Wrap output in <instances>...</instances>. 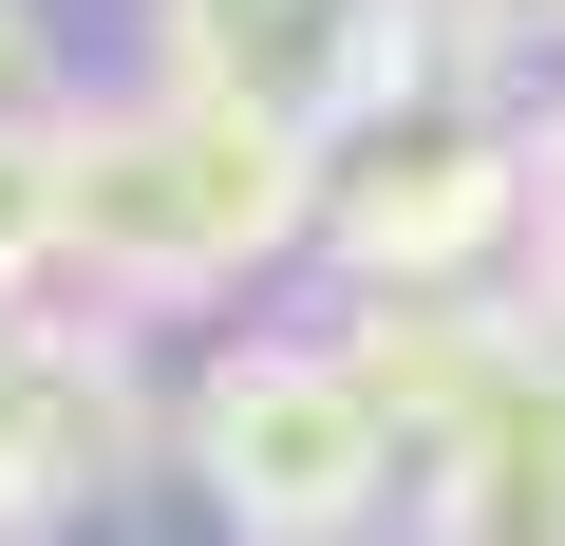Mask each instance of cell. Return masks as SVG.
I'll list each match as a JSON object with an SVG mask.
<instances>
[{
    "mask_svg": "<svg viewBox=\"0 0 565 546\" xmlns=\"http://www.w3.org/2000/svg\"><path fill=\"white\" fill-rule=\"evenodd\" d=\"M434 546H565V358L527 340V377L434 452Z\"/></svg>",
    "mask_w": 565,
    "mask_h": 546,
    "instance_id": "obj_5",
    "label": "cell"
},
{
    "mask_svg": "<svg viewBox=\"0 0 565 546\" xmlns=\"http://www.w3.org/2000/svg\"><path fill=\"white\" fill-rule=\"evenodd\" d=\"M0 527H20V321H0Z\"/></svg>",
    "mask_w": 565,
    "mask_h": 546,
    "instance_id": "obj_10",
    "label": "cell"
},
{
    "mask_svg": "<svg viewBox=\"0 0 565 546\" xmlns=\"http://www.w3.org/2000/svg\"><path fill=\"white\" fill-rule=\"evenodd\" d=\"M527 226H565V95L527 114Z\"/></svg>",
    "mask_w": 565,
    "mask_h": 546,
    "instance_id": "obj_9",
    "label": "cell"
},
{
    "mask_svg": "<svg viewBox=\"0 0 565 546\" xmlns=\"http://www.w3.org/2000/svg\"><path fill=\"white\" fill-rule=\"evenodd\" d=\"M170 433H189V471L245 546H359L377 471H396V415L340 377V340H226Z\"/></svg>",
    "mask_w": 565,
    "mask_h": 546,
    "instance_id": "obj_3",
    "label": "cell"
},
{
    "mask_svg": "<svg viewBox=\"0 0 565 546\" xmlns=\"http://www.w3.org/2000/svg\"><path fill=\"white\" fill-rule=\"evenodd\" d=\"M0 132H57V57H39V0H0Z\"/></svg>",
    "mask_w": 565,
    "mask_h": 546,
    "instance_id": "obj_8",
    "label": "cell"
},
{
    "mask_svg": "<svg viewBox=\"0 0 565 546\" xmlns=\"http://www.w3.org/2000/svg\"><path fill=\"white\" fill-rule=\"evenodd\" d=\"M57 283V132H0V321Z\"/></svg>",
    "mask_w": 565,
    "mask_h": 546,
    "instance_id": "obj_7",
    "label": "cell"
},
{
    "mask_svg": "<svg viewBox=\"0 0 565 546\" xmlns=\"http://www.w3.org/2000/svg\"><path fill=\"white\" fill-rule=\"evenodd\" d=\"M527 340L565 358V226H546V264H527Z\"/></svg>",
    "mask_w": 565,
    "mask_h": 546,
    "instance_id": "obj_11",
    "label": "cell"
},
{
    "mask_svg": "<svg viewBox=\"0 0 565 546\" xmlns=\"http://www.w3.org/2000/svg\"><path fill=\"white\" fill-rule=\"evenodd\" d=\"M151 20H170V95L264 114V132H302V151H340L434 57V0H151Z\"/></svg>",
    "mask_w": 565,
    "mask_h": 546,
    "instance_id": "obj_4",
    "label": "cell"
},
{
    "mask_svg": "<svg viewBox=\"0 0 565 546\" xmlns=\"http://www.w3.org/2000/svg\"><path fill=\"white\" fill-rule=\"evenodd\" d=\"M321 245V151L264 132V114H207V95H151V114H57V264L114 302H207L245 264Z\"/></svg>",
    "mask_w": 565,
    "mask_h": 546,
    "instance_id": "obj_1",
    "label": "cell"
},
{
    "mask_svg": "<svg viewBox=\"0 0 565 546\" xmlns=\"http://www.w3.org/2000/svg\"><path fill=\"white\" fill-rule=\"evenodd\" d=\"M132 433H151V396H132L114 340H20V527L76 508V490H114Z\"/></svg>",
    "mask_w": 565,
    "mask_h": 546,
    "instance_id": "obj_6",
    "label": "cell"
},
{
    "mask_svg": "<svg viewBox=\"0 0 565 546\" xmlns=\"http://www.w3.org/2000/svg\"><path fill=\"white\" fill-rule=\"evenodd\" d=\"M434 20H490V0H434ZM509 20H527V0H509Z\"/></svg>",
    "mask_w": 565,
    "mask_h": 546,
    "instance_id": "obj_12",
    "label": "cell"
},
{
    "mask_svg": "<svg viewBox=\"0 0 565 546\" xmlns=\"http://www.w3.org/2000/svg\"><path fill=\"white\" fill-rule=\"evenodd\" d=\"M321 245H340L359 302H471V283H509V245H527V114L452 57V20L321 151Z\"/></svg>",
    "mask_w": 565,
    "mask_h": 546,
    "instance_id": "obj_2",
    "label": "cell"
},
{
    "mask_svg": "<svg viewBox=\"0 0 565 546\" xmlns=\"http://www.w3.org/2000/svg\"><path fill=\"white\" fill-rule=\"evenodd\" d=\"M527 20H546V39H565V0H527Z\"/></svg>",
    "mask_w": 565,
    "mask_h": 546,
    "instance_id": "obj_13",
    "label": "cell"
}]
</instances>
